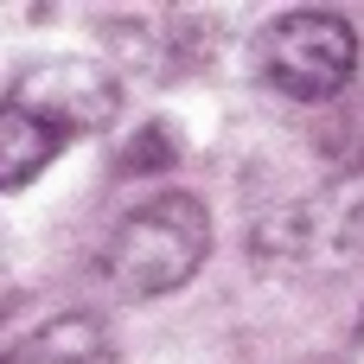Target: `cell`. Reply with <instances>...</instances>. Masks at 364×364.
<instances>
[{"mask_svg": "<svg viewBox=\"0 0 364 364\" xmlns=\"http://www.w3.org/2000/svg\"><path fill=\"white\" fill-rule=\"evenodd\" d=\"M256 77L288 102H339L358 77V32L326 6H294L262 26Z\"/></svg>", "mask_w": 364, "mask_h": 364, "instance_id": "2", "label": "cell"}, {"mask_svg": "<svg viewBox=\"0 0 364 364\" xmlns=\"http://www.w3.org/2000/svg\"><path fill=\"white\" fill-rule=\"evenodd\" d=\"M0 102H13L26 122H38L45 134H58V141L70 147V141H83V134L115 128V115H122V83H115V70L96 64V58H38V64H26V70L6 83Z\"/></svg>", "mask_w": 364, "mask_h": 364, "instance_id": "3", "label": "cell"}, {"mask_svg": "<svg viewBox=\"0 0 364 364\" xmlns=\"http://www.w3.org/2000/svg\"><path fill=\"white\" fill-rule=\"evenodd\" d=\"M0 364H109V333L90 314H64V320L26 333L13 352H0Z\"/></svg>", "mask_w": 364, "mask_h": 364, "instance_id": "4", "label": "cell"}, {"mask_svg": "<svg viewBox=\"0 0 364 364\" xmlns=\"http://www.w3.org/2000/svg\"><path fill=\"white\" fill-rule=\"evenodd\" d=\"M358 326H364V314H358Z\"/></svg>", "mask_w": 364, "mask_h": 364, "instance_id": "6", "label": "cell"}, {"mask_svg": "<svg viewBox=\"0 0 364 364\" xmlns=\"http://www.w3.org/2000/svg\"><path fill=\"white\" fill-rule=\"evenodd\" d=\"M320 147H326L333 166H346V173L364 166V96H352V102L333 109V122L320 128Z\"/></svg>", "mask_w": 364, "mask_h": 364, "instance_id": "5", "label": "cell"}, {"mask_svg": "<svg viewBox=\"0 0 364 364\" xmlns=\"http://www.w3.org/2000/svg\"><path fill=\"white\" fill-rule=\"evenodd\" d=\"M211 256V211L192 192H154L115 218L102 243V282L122 301H160L186 288Z\"/></svg>", "mask_w": 364, "mask_h": 364, "instance_id": "1", "label": "cell"}]
</instances>
